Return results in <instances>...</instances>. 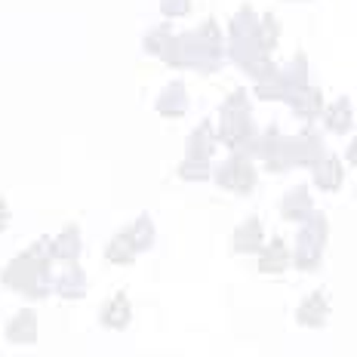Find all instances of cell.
<instances>
[{"label": "cell", "instance_id": "cell-1", "mask_svg": "<svg viewBox=\"0 0 357 357\" xmlns=\"http://www.w3.org/2000/svg\"><path fill=\"white\" fill-rule=\"evenodd\" d=\"M40 250L43 247H34L25 256H19L16 262H10V268L3 271V284L13 289H22L28 296L47 293V256L40 259Z\"/></svg>", "mask_w": 357, "mask_h": 357}, {"label": "cell", "instance_id": "cell-2", "mask_svg": "<svg viewBox=\"0 0 357 357\" xmlns=\"http://www.w3.org/2000/svg\"><path fill=\"white\" fill-rule=\"evenodd\" d=\"M6 336H10L13 342H34L37 339V317L31 308L19 311L16 317L10 321V326H6Z\"/></svg>", "mask_w": 357, "mask_h": 357}, {"label": "cell", "instance_id": "cell-7", "mask_svg": "<svg viewBox=\"0 0 357 357\" xmlns=\"http://www.w3.org/2000/svg\"><path fill=\"white\" fill-rule=\"evenodd\" d=\"M256 234H259V225H256V222H250L243 231H237V250H252V247H256V243H259Z\"/></svg>", "mask_w": 357, "mask_h": 357}, {"label": "cell", "instance_id": "cell-4", "mask_svg": "<svg viewBox=\"0 0 357 357\" xmlns=\"http://www.w3.org/2000/svg\"><path fill=\"white\" fill-rule=\"evenodd\" d=\"M102 324H105L108 330H123V326L130 324V302H126V296H114V299L102 308Z\"/></svg>", "mask_w": 357, "mask_h": 357}, {"label": "cell", "instance_id": "cell-6", "mask_svg": "<svg viewBox=\"0 0 357 357\" xmlns=\"http://www.w3.org/2000/svg\"><path fill=\"white\" fill-rule=\"evenodd\" d=\"M56 287H59L62 296H84V274H80L74 265H68V271L59 278Z\"/></svg>", "mask_w": 357, "mask_h": 357}, {"label": "cell", "instance_id": "cell-8", "mask_svg": "<svg viewBox=\"0 0 357 357\" xmlns=\"http://www.w3.org/2000/svg\"><path fill=\"white\" fill-rule=\"evenodd\" d=\"M280 262H284V247H280V243H274L271 252L262 259V268H268V271H278Z\"/></svg>", "mask_w": 357, "mask_h": 357}, {"label": "cell", "instance_id": "cell-3", "mask_svg": "<svg viewBox=\"0 0 357 357\" xmlns=\"http://www.w3.org/2000/svg\"><path fill=\"white\" fill-rule=\"evenodd\" d=\"M136 252H139V243H136V237H132L130 231H123V234H117L114 241L108 243V262H117V265H126V262H132L136 259Z\"/></svg>", "mask_w": 357, "mask_h": 357}, {"label": "cell", "instance_id": "cell-5", "mask_svg": "<svg viewBox=\"0 0 357 357\" xmlns=\"http://www.w3.org/2000/svg\"><path fill=\"white\" fill-rule=\"evenodd\" d=\"M77 250H80V243H77V231H74V228H68V231L59 237V241H53V250H50V252H53L56 259H71V262H74Z\"/></svg>", "mask_w": 357, "mask_h": 357}, {"label": "cell", "instance_id": "cell-9", "mask_svg": "<svg viewBox=\"0 0 357 357\" xmlns=\"http://www.w3.org/2000/svg\"><path fill=\"white\" fill-rule=\"evenodd\" d=\"M6 225H10V210H6V204L0 200V231H3Z\"/></svg>", "mask_w": 357, "mask_h": 357}]
</instances>
